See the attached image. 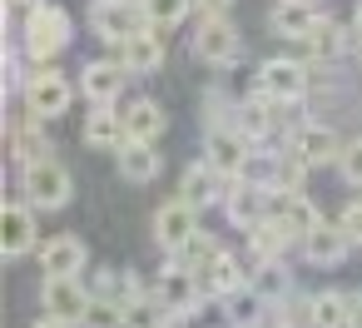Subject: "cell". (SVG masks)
<instances>
[{"label": "cell", "mask_w": 362, "mask_h": 328, "mask_svg": "<svg viewBox=\"0 0 362 328\" xmlns=\"http://www.w3.org/2000/svg\"><path fill=\"white\" fill-rule=\"evenodd\" d=\"M268 204H273V189L258 179H233L223 194V214L233 219V229H253L258 219H268Z\"/></svg>", "instance_id": "2e32d148"}, {"label": "cell", "mask_w": 362, "mask_h": 328, "mask_svg": "<svg viewBox=\"0 0 362 328\" xmlns=\"http://www.w3.org/2000/svg\"><path fill=\"white\" fill-rule=\"evenodd\" d=\"M75 90H80V85H70L55 65H30L25 90H21V105L35 110L40 120H60V115L75 105Z\"/></svg>", "instance_id": "277c9868"}, {"label": "cell", "mask_w": 362, "mask_h": 328, "mask_svg": "<svg viewBox=\"0 0 362 328\" xmlns=\"http://www.w3.org/2000/svg\"><path fill=\"white\" fill-rule=\"evenodd\" d=\"M248 283H253V293H258L263 303H283V298L293 293V273H288V259H273V264H253Z\"/></svg>", "instance_id": "f1b7e54d"}, {"label": "cell", "mask_w": 362, "mask_h": 328, "mask_svg": "<svg viewBox=\"0 0 362 328\" xmlns=\"http://www.w3.org/2000/svg\"><path fill=\"white\" fill-rule=\"evenodd\" d=\"M352 328H362V293H352Z\"/></svg>", "instance_id": "74e56055"}, {"label": "cell", "mask_w": 362, "mask_h": 328, "mask_svg": "<svg viewBox=\"0 0 362 328\" xmlns=\"http://www.w3.org/2000/svg\"><path fill=\"white\" fill-rule=\"evenodd\" d=\"M342 224H347V234L362 244V199H352V204L342 209Z\"/></svg>", "instance_id": "836d02e7"}, {"label": "cell", "mask_w": 362, "mask_h": 328, "mask_svg": "<svg viewBox=\"0 0 362 328\" xmlns=\"http://www.w3.org/2000/svg\"><path fill=\"white\" fill-rule=\"evenodd\" d=\"M303 164H337V154H342V145L347 140H337V130L332 125H322V120H303V125H293L288 130V140H283Z\"/></svg>", "instance_id": "30bf717a"}, {"label": "cell", "mask_w": 362, "mask_h": 328, "mask_svg": "<svg viewBox=\"0 0 362 328\" xmlns=\"http://www.w3.org/2000/svg\"><path fill=\"white\" fill-rule=\"evenodd\" d=\"M164 130H169V115H164V105H159V100L139 95V100H129V105H124V135H129V140H149V145H154Z\"/></svg>", "instance_id": "83f0119b"}, {"label": "cell", "mask_w": 362, "mask_h": 328, "mask_svg": "<svg viewBox=\"0 0 362 328\" xmlns=\"http://www.w3.org/2000/svg\"><path fill=\"white\" fill-rule=\"evenodd\" d=\"M35 204L30 199H11L6 209H0V249H6V259H25L40 249V224H35Z\"/></svg>", "instance_id": "9c48e42d"}, {"label": "cell", "mask_w": 362, "mask_h": 328, "mask_svg": "<svg viewBox=\"0 0 362 328\" xmlns=\"http://www.w3.org/2000/svg\"><path fill=\"white\" fill-rule=\"evenodd\" d=\"M115 164H119V179H129V184H154L159 169H164V159L149 140H124L115 149Z\"/></svg>", "instance_id": "4316f807"}, {"label": "cell", "mask_w": 362, "mask_h": 328, "mask_svg": "<svg viewBox=\"0 0 362 328\" xmlns=\"http://www.w3.org/2000/svg\"><path fill=\"white\" fill-rule=\"evenodd\" d=\"M228 6H233V0H199L204 16H228Z\"/></svg>", "instance_id": "e575fe53"}, {"label": "cell", "mask_w": 362, "mask_h": 328, "mask_svg": "<svg viewBox=\"0 0 362 328\" xmlns=\"http://www.w3.org/2000/svg\"><path fill=\"white\" fill-rule=\"evenodd\" d=\"M164 55H169V30H154V26H144L139 35H129L124 45H115V60H119L129 75H154V70H164Z\"/></svg>", "instance_id": "5bb4252c"}, {"label": "cell", "mask_w": 362, "mask_h": 328, "mask_svg": "<svg viewBox=\"0 0 362 328\" xmlns=\"http://www.w3.org/2000/svg\"><path fill=\"white\" fill-rule=\"evenodd\" d=\"M347 40H357V35H352V26H342V21H332V16H322V21L298 40V50H303V60H308V65H332V60L347 50Z\"/></svg>", "instance_id": "e0dca14e"}, {"label": "cell", "mask_w": 362, "mask_h": 328, "mask_svg": "<svg viewBox=\"0 0 362 328\" xmlns=\"http://www.w3.org/2000/svg\"><path fill=\"white\" fill-rule=\"evenodd\" d=\"M194 234H199V209H194L184 194H174V199H164V204L154 209V244H159L164 254H179Z\"/></svg>", "instance_id": "8fae6325"}, {"label": "cell", "mask_w": 362, "mask_h": 328, "mask_svg": "<svg viewBox=\"0 0 362 328\" xmlns=\"http://www.w3.org/2000/svg\"><path fill=\"white\" fill-rule=\"evenodd\" d=\"M317 21H322V0H273L268 11V30L283 40H303Z\"/></svg>", "instance_id": "44dd1931"}, {"label": "cell", "mask_w": 362, "mask_h": 328, "mask_svg": "<svg viewBox=\"0 0 362 328\" xmlns=\"http://www.w3.org/2000/svg\"><path fill=\"white\" fill-rule=\"evenodd\" d=\"M357 65H362V40H357Z\"/></svg>", "instance_id": "f35d334b"}, {"label": "cell", "mask_w": 362, "mask_h": 328, "mask_svg": "<svg viewBox=\"0 0 362 328\" xmlns=\"http://www.w3.org/2000/svg\"><path fill=\"white\" fill-rule=\"evenodd\" d=\"M218 254H223V244H218L214 234H204V229H199V234H194V239H189L179 254H169V259H179L184 268H194V273H199V268H204V264H214Z\"/></svg>", "instance_id": "1f68e13d"}, {"label": "cell", "mask_w": 362, "mask_h": 328, "mask_svg": "<svg viewBox=\"0 0 362 328\" xmlns=\"http://www.w3.org/2000/svg\"><path fill=\"white\" fill-rule=\"evenodd\" d=\"M352 35L362 40V0H357V6H352Z\"/></svg>", "instance_id": "8d00e7d4"}, {"label": "cell", "mask_w": 362, "mask_h": 328, "mask_svg": "<svg viewBox=\"0 0 362 328\" xmlns=\"http://www.w3.org/2000/svg\"><path fill=\"white\" fill-rule=\"evenodd\" d=\"M30 328H80V323H65V318H50V313H45V318H40V323H30Z\"/></svg>", "instance_id": "d590c367"}, {"label": "cell", "mask_w": 362, "mask_h": 328, "mask_svg": "<svg viewBox=\"0 0 362 328\" xmlns=\"http://www.w3.org/2000/svg\"><path fill=\"white\" fill-rule=\"evenodd\" d=\"M313 328H352V293L342 288L313 293Z\"/></svg>", "instance_id": "f546056e"}, {"label": "cell", "mask_w": 362, "mask_h": 328, "mask_svg": "<svg viewBox=\"0 0 362 328\" xmlns=\"http://www.w3.org/2000/svg\"><path fill=\"white\" fill-rule=\"evenodd\" d=\"M253 90L268 95V100H278V105H303L308 90H313V65L303 55H273V60L258 65Z\"/></svg>", "instance_id": "3957f363"}, {"label": "cell", "mask_w": 362, "mask_h": 328, "mask_svg": "<svg viewBox=\"0 0 362 328\" xmlns=\"http://www.w3.org/2000/svg\"><path fill=\"white\" fill-rule=\"evenodd\" d=\"M90 303H95V288L85 283V273H75V278H45L40 283V308L50 318H65V323H80L85 328Z\"/></svg>", "instance_id": "ba28073f"}, {"label": "cell", "mask_w": 362, "mask_h": 328, "mask_svg": "<svg viewBox=\"0 0 362 328\" xmlns=\"http://www.w3.org/2000/svg\"><path fill=\"white\" fill-rule=\"evenodd\" d=\"M124 65L110 55V60H85L80 65V95L90 100V105H115L119 95H124Z\"/></svg>", "instance_id": "ac0fdd59"}, {"label": "cell", "mask_w": 362, "mask_h": 328, "mask_svg": "<svg viewBox=\"0 0 362 328\" xmlns=\"http://www.w3.org/2000/svg\"><path fill=\"white\" fill-rule=\"evenodd\" d=\"M337 174H342L347 184H362V135L342 145V154H337Z\"/></svg>", "instance_id": "d6a6232c"}, {"label": "cell", "mask_w": 362, "mask_h": 328, "mask_svg": "<svg viewBox=\"0 0 362 328\" xmlns=\"http://www.w3.org/2000/svg\"><path fill=\"white\" fill-rule=\"evenodd\" d=\"M243 239H248V264H273V259H288V249L293 244H303L288 224H278L273 214L268 219H258L253 229H243Z\"/></svg>", "instance_id": "ffe728a7"}, {"label": "cell", "mask_w": 362, "mask_h": 328, "mask_svg": "<svg viewBox=\"0 0 362 328\" xmlns=\"http://www.w3.org/2000/svg\"><path fill=\"white\" fill-rule=\"evenodd\" d=\"M154 298L169 308V313H179V318H194L199 313V303H204V288H199V273L194 268H184L179 259L159 273V283H154Z\"/></svg>", "instance_id": "4fadbf2b"}, {"label": "cell", "mask_w": 362, "mask_h": 328, "mask_svg": "<svg viewBox=\"0 0 362 328\" xmlns=\"http://www.w3.org/2000/svg\"><path fill=\"white\" fill-rule=\"evenodd\" d=\"M75 194V174L55 159V154H40L30 164H21V199H30L35 209H65Z\"/></svg>", "instance_id": "7a4b0ae2"}, {"label": "cell", "mask_w": 362, "mask_h": 328, "mask_svg": "<svg viewBox=\"0 0 362 328\" xmlns=\"http://www.w3.org/2000/svg\"><path fill=\"white\" fill-rule=\"evenodd\" d=\"M194 55L214 70H233L243 60V35L228 16H199V30H194Z\"/></svg>", "instance_id": "5b68a950"}, {"label": "cell", "mask_w": 362, "mask_h": 328, "mask_svg": "<svg viewBox=\"0 0 362 328\" xmlns=\"http://www.w3.org/2000/svg\"><path fill=\"white\" fill-rule=\"evenodd\" d=\"M75 35V21L65 6H55V0H40V6L21 21V50L30 65H55V55H65Z\"/></svg>", "instance_id": "6da1fadb"}, {"label": "cell", "mask_w": 362, "mask_h": 328, "mask_svg": "<svg viewBox=\"0 0 362 328\" xmlns=\"http://www.w3.org/2000/svg\"><path fill=\"white\" fill-rule=\"evenodd\" d=\"M149 21H144V6L139 0H90V30L115 50L124 45L129 35H139Z\"/></svg>", "instance_id": "52a82bcc"}, {"label": "cell", "mask_w": 362, "mask_h": 328, "mask_svg": "<svg viewBox=\"0 0 362 328\" xmlns=\"http://www.w3.org/2000/svg\"><path fill=\"white\" fill-rule=\"evenodd\" d=\"M6 149H11V159H21V164H30V159H40V154H50V140H45V120L35 115V110H16L11 120H6Z\"/></svg>", "instance_id": "9a60e30c"}, {"label": "cell", "mask_w": 362, "mask_h": 328, "mask_svg": "<svg viewBox=\"0 0 362 328\" xmlns=\"http://www.w3.org/2000/svg\"><path fill=\"white\" fill-rule=\"evenodd\" d=\"M268 214L278 219V224H288L298 239L308 234V229H317L322 224V209L303 194V189H273V204H268Z\"/></svg>", "instance_id": "484cf974"}, {"label": "cell", "mask_w": 362, "mask_h": 328, "mask_svg": "<svg viewBox=\"0 0 362 328\" xmlns=\"http://www.w3.org/2000/svg\"><path fill=\"white\" fill-rule=\"evenodd\" d=\"M80 140H85V149H119V145L129 140V135H124V110H115V105H90Z\"/></svg>", "instance_id": "d4e9b609"}, {"label": "cell", "mask_w": 362, "mask_h": 328, "mask_svg": "<svg viewBox=\"0 0 362 328\" xmlns=\"http://www.w3.org/2000/svg\"><path fill=\"white\" fill-rule=\"evenodd\" d=\"M283 110L288 105H278V100H268V95H248V100H238V130L253 140V145H263V140H273L278 135V125H283Z\"/></svg>", "instance_id": "cb8c5ba5"}, {"label": "cell", "mask_w": 362, "mask_h": 328, "mask_svg": "<svg viewBox=\"0 0 362 328\" xmlns=\"http://www.w3.org/2000/svg\"><path fill=\"white\" fill-rule=\"evenodd\" d=\"M40 268H45V278H75V273H85V239H75V234H55V239H45L40 249Z\"/></svg>", "instance_id": "603a6c76"}, {"label": "cell", "mask_w": 362, "mask_h": 328, "mask_svg": "<svg viewBox=\"0 0 362 328\" xmlns=\"http://www.w3.org/2000/svg\"><path fill=\"white\" fill-rule=\"evenodd\" d=\"M248 273H253V264L243 268V259L238 254H218L214 264H204L199 268V288H204V298H214V303H223L228 293H238V288H248Z\"/></svg>", "instance_id": "d6986e66"}, {"label": "cell", "mask_w": 362, "mask_h": 328, "mask_svg": "<svg viewBox=\"0 0 362 328\" xmlns=\"http://www.w3.org/2000/svg\"><path fill=\"white\" fill-rule=\"evenodd\" d=\"M139 6H144V21L154 30H174V26H184L194 16L199 0H139Z\"/></svg>", "instance_id": "4dcf8cb0"}, {"label": "cell", "mask_w": 362, "mask_h": 328, "mask_svg": "<svg viewBox=\"0 0 362 328\" xmlns=\"http://www.w3.org/2000/svg\"><path fill=\"white\" fill-rule=\"evenodd\" d=\"M253 149H258V145H253L238 125H209V130H204V159H209L223 179H243Z\"/></svg>", "instance_id": "8992f818"}, {"label": "cell", "mask_w": 362, "mask_h": 328, "mask_svg": "<svg viewBox=\"0 0 362 328\" xmlns=\"http://www.w3.org/2000/svg\"><path fill=\"white\" fill-rule=\"evenodd\" d=\"M228 184H233V179H223V174H218L209 159H199V164H189V169H184V179H179V194H184V199H189V204L204 214V209L223 204Z\"/></svg>", "instance_id": "7402d4cb"}, {"label": "cell", "mask_w": 362, "mask_h": 328, "mask_svg": "<svg viewBox=\"0 0 362 328\" xmlns=\"http://www.w3.org/2000/svg\"><path fill=\"white\" fill-rule=\"evenodd\" d=\"M298 249H303V259H308L313 268H337V264L357 249V239L347 234V224H342V219H322L317 229H308V234H303V244H298Z\"/></svg>", "instance_id": "7c38bea8"}]
</instances>
